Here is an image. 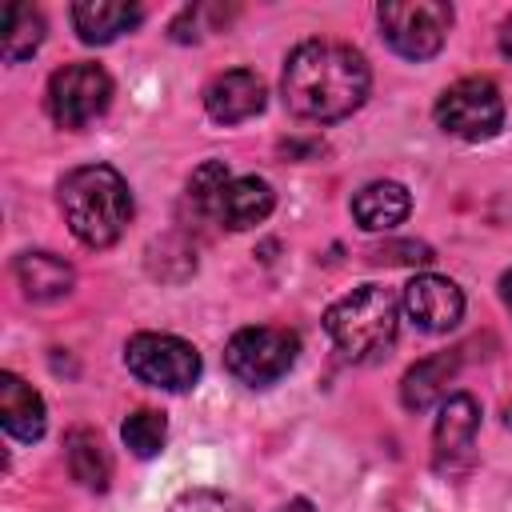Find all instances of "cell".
Returning a JSON list of instances; mask_svg holds the SVG:
<instances>
[{
    "label": "cell",
    "mask_w": 512,
    "mask_h": 512,
    "mask_svg": "<svg viewBox=\"0 0 512 512\" xmlns=\"http://www.w3.org/2000/svg\"><path fill=\"white\" fill-rule=\"evenodd\" d=\"M64 452H68V468H72V476H76L88 492H104V488H108V456H104L96 432H88V428L68 432Z\"/></svg>",
    "instance_id": "19"
},
{
    "label": "cell",
    "mask_w": 512,
    "mask_h": 512,
    "mask_svg": "<svg viewBox=\"0 0 512 512\" xmlns=\"http://www.w3.org/2000/svg\"><path fill=\"white\" fill-rule=\"evenodd\" d=\"M264 80L248 68H228L220 76H212V84L204 88V108L216 124H240L252 120L256 112H264Z\"/></svg>",
    "instance_id": "11"
},
{
    "label": "cell",
    "mask_w": 512,
    "mask_h": 512,
    "mask_svg": "<svg viewBox=\"0 0 512 512\" xmlns=\"http://www.w3.org/2000/svg\"><path fill=\"white\" fill-rule=\"evenodd\" d=\"M140 4L124 0H76L72 4V28L84 44H112L120 32L140 24Z\"/></svg>",
    "instance_id": "15"
},
{
    "label": "cell",
    "mask_w": 512,
    "mask_h": 512,
    "mask_svg": "<svg viewBox=\"0 0 512 512\" xmlns=\"http://www.w3.org/2000/svg\"><path fill=\"white\" fill-rule=\"evenodd\" d=\"M412 208V196L396 180H372L352 196V216L364 232H392Z\"/></svg>",
    "instance_id": "16"
},
{
    "label": "cell",
    "mask_w": 512,
    "mask_h": 512,
    "mask_svg": "<svg viewBox=\"0 0 512 512\" xmlns=\"http://www.w3.org/2000/svg\"><path fill=\"white\" fill-rule=\"evenodd\" d=\"M124 364L140 384L188 392L200 380V352L172 332H136L124 344Z\"/></svg>",
    "instance_id": "6"
},
{
    "label": "cell",
    "mask_w": 512,
    "mask_h": 512,
    "mask_svg": "<svg viewBox=\"0 0 512 512\" xmlns=\"http://www.w3.org/2000/svg\"><path fill=\"white\" fill-rule=\"evenodd\" d=\"M500 52H504V56L512 60V16H508V20L500 24Z\"/></svg>",
    "instance_id": "24"
},
{
    "label": "cell",
    "mask_w": 512,
    "mask_h": 512,
    "mask_svg": "<svg viewBox=\"0 0 512 512\" xmlns=\"http://www.w3.org/2000/svg\"><path fill=\"white\" fill-rule=\"evenodd\" d=\"M276 512H316V508H312V500H304V496H292V500H288V504H280Z\"/></svg>",
    "instance_id": "23"
},
{
    "label": "cell",
    "mask_w": 512,
    "mask_h": 512,
    "mask_svg": "<svg viewBox=\"0 0 512 512\" xmlns=\"http://www.w3.org/2000/svg\"><path fill=\"white\" fill-rule=\"evenodd\" d=\"M368 60L340 40H304L288 52L280 92L292 116L332 124L352 116L368 96Z\"/></svg>",
    "instance_id": "1"
},
{
    "label": "cell",
    "mask_w": 512,
    "mask_h": 512,
    "mask_svg": "<svg viewBox=\"0 0 512 512\" xmlns=\"http://www.w3.org/2000/svg\"><path fill=\"white\" fill-rule=\"evenodd\" d=\"M500 296H504V304H508V312H512V268L500 276Z\"/></svg>",
    "instance_id": "25"
},
{
    "label": "cell",
    "mask_w": 512,
    "mask_h": 512,
    "mask_svg": "<svg viewBox=\"0 0 512 512\" xmlns=\"http://www.w3.org/2000/svg\"><path fill=\"white\" fill-rule=\"evenodd\" d=\"M436 124L460 140H488L504 124V96L488 76H468L436 100Z\"/></svg>",
    "instance_id": "8"
},
{
    "label": "cell",
    "mask_w": 512,
    "mask_h": 512,
    "mask_svg": "<svg viewBox=\"0 0 512 512\" xmlns=\"http://www.w3.org/2000/svg\"><path fill=\"white\" fill-rule=\"evenodd\" d=\"M120 436H124V444L132 448V456L148 460V456H156V452L164 448V440H168V420H164L160 412H152V408H136V412L124 420Z\"/></svg>",
    "instance_id": "20"
},
{
    "label": "cell",
    "mask_w": 512,
    "mask_h": 512,
    "mask_svg": "<svg viewBox=\"0 0 512 512\" xmlns=\"http://www.w3.org/2000/svg\"><path fill=\"white\" fill-rule=\"evenodd\" d=\"M272 204H276V192H272L268 180H260V176H232L224 184L220 200H216V220L224 228H232V232H248V228L268 220Z\"/></svg>",
    "instance_id": "12"
},
{
    "label": "cell",
    "mask_w": 512,
    "mask_h": 512,
    "mask_svg": "<svg viewBox=\"0 0 512 512\" xmlns=\"http://www.w3.org/2000/svg\"><path fill=\"white\" fill-rule=\"evenodd\" d=\"M228 180L232 176H228L224 160H204L192 172V180H188V204L196 208V216H216V200H220V192H224Z\"/></svg>",
    "instance_id": "21"
},
{
    "label": "cell",
    "mask_w": 512,
    "mask_h": 512,
    "mask_svg": "<svg viewBox=\"0 0 512 512\" xmlns=\"http://www.w3.org/2000/svg\"><path fill=\"white\" fill-rule=\"evenodd\" d=\"M404 312L424 332H448L464 316V292L448 276H412L404 284Z\"/></svg>",
    "instance_id": "10"
},
{
    "label": "cell",
    "mask_w": 512,
    "mask_h": 512,
    "mask_svg": "<svg viewBox=\"0 0 512 512\" xmlns=\"http://www.w3.org/2000/svg\"><path fill=\"white\" fill-rule=\"evenodd\" d=\"M112 104V76L100 64L76 60L52 72L48 80V116L60 128H88Z\"/></svg>",
    "instance_id": "7"
},
{
    "label": "cell",
    "mask_w": 512,
    "mask_h": 512,
    "mask_svg": "<svg viewBox=\"0 0 512 512\" xmlns=\"http://www.w3.org/2000/svg\"><path fill=\"white\" fill-rule=\"evenodd\" d=\"M72 264L52 256V252H24L16 256V284L20 292L32 300V304H48V300H60L72 292Z\"/></svg>",
    "instance_id": "17"
},
{
    "label": "cell",
    "mask_w": 512,
    "mask_h": 512,
    "mask_svg": "<svg viewBox=\"0 0 512 512\" xmlns=\"http://www.w3.org/2000/svg\"><path fill=\"white\" fill-rule=\"evenodd\" d=\"M460 368V356L456 352H436L428 360H416L404 380H400V400L408 412H428L432 404H444L448 400V384Z\"/></svg>",
    "instance_id": "14"
},
{
    "label": "cell",
    "mask_w": 512,
    "mask_h": 512,
    "mask_svg": "<svg viewBox=\"0 0 512 512\" xmlns=\"http://www.w3.org/2000/svg\"><path fill=\"white\" fill-rule=\"evenodd\" d=\"M324 332L344 360H380L400 332V296L384 284H360L324 312Z\"/></svg>",
    "instance_id": "3"
},
{
    "label": "cell",
    "mask_w": 512,
    "mask_h": 512,
    "mask_svg": "<svg viewBox=\"0 0 512 512\" xmlns=\"http://www.w3.org/2000/svg\"><path fill=\"white\" fill-rule=\"evenodd\" d=\"M0 424L12 440H40L48 428V412L44 400L32 384H24L16 372H0Z\"/></svg>",
    "instance_id": "13"
},
{
    "label": "cell",
    "mask_w": 512,
    "mask_h": 512,
    "mask_svg": "<svg viewBox=\"0 0 512 512\" xmlns=\"http://www.w3.org/2000/svg\"><path fill=\"white\" fill-rule=\"evenodd\" d=\"M476 428H480V404L468 392H456L440 404V416L432 428V460L440 472L468 464L472 444H476Z\"/></svg>",
    "instance_id": "9"
},
{
    "label": "cell",
    "mask_w": 512,
    "mask_h": 512,
    "mask_svg": "<svg viewBox=\"0 0 512 512\" xmlns=\"http://www.w3.org/2000/svg\"><path fill=\"white\" fill-rule=\"evenodd\" d=\"M56 200H60L68 232L84 248H112L132 220L128 180L112 164H80L64 172Z\"/></svg>",
    "instance_id": "2"
},
{
    "label": "cell",
    "mask_w": 512,
    "mask_h": 512,
    "mask_svg": "<svg viewBox=\"0 0 512 512\" xmlns=\"http://www.w3.org/2000/svg\"><path fill=\"white\" fill-rule=\"evenodd\" d=\"M300 356V336L276 324H252L240 328L228 344H224V368L248 384V388H268L276 384Z\"/></svg>",
    "instance_id": "5"
},
{
    "label": "cell",
    "mask_w": 512,
    "mask_h": 512,
    "mask_svg": "<svg viewBox=\"0 0 512 512\" xmlns=\"http://www.w3.org/2000/svg\"><path fill=\"white\" fill-rule=\"evenodd\" d=\"M44 40V16L32 4H8L4 12V36H0V52L8 64L28 60Z\"/></svg>",
    "instance_id": "18"
},
{
    "label": "cell",
    "mask_w": 512,
    "mask_h": 512,
    "mask_svg": "<svg viewBox=\"0 0 512 512\" xmlns=\"http://www.w3.org/2000/svg\"><path fill=\"white\" fill-rule=\"evenodd\" d=\"M168 512H248L240 500H232L228 492H216V488H188L180 492Z\"/></svg>",
    "instance_id": "22"
},
{
    "label": "cell",
    "mask_w": 512,
    "mask_h": 512,
    "mask_svg": "<svg viewBox=\"0 0 512 512\" xmlns=\"http://www.w3.org/2000/svg\"><path fill=\"white\" fill-rule=\"evenodd\" d=\"M384 44L404 60H428L444 48L452 28V4L444 0H384L376 8Z\"/></svg>",
    "instance_id": "4"
}]
</instances>
